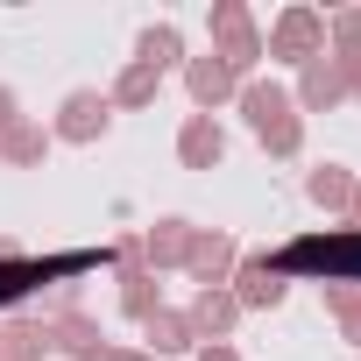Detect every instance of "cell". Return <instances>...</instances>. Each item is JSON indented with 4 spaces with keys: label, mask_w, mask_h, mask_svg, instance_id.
Here are the masks:
<instances>
[{
    "label": "cell",
    "mask_w": 361,
    "mask_h": 361,
    "mask_svg": "<svg viewBox=\"0 0 361 361\" xmlns=\"http://www.w3.org/2000/svg\"><path fill=\"white\" fill-rule=\"evenodd\" d=\"M156 92H163V78H156L149 64H135V57H128V64H121V78L106 85V106H156Z\"/></svg>",
    "instance_id": "17"
},
{
    "label": "cell",
    "mask_w": 361,
    "mask_h": 361,
    "mask_svg": "<svg viewBox=\"0 0 361 361\" xmlns=\"http://www.w3.org/2000/svg\"><path fill=\"white\" fill-rule=\"evenodd\" d=\"M206 29H213V57L248 85V71L262 64V29H255V15L241 8V0H213V8H206Z\"/></svg>",
    "instance_id": "2"
},
{
    "label": "cell",
    "mask_w": 361,
    "mask_h": 361,
    "mask_svg": "<svg viewBox=\"0 0 361 361\" xmlns=\"http://www.w3.org/2000/svg\"><path fill=\"white\" fill-rule=\"evenodd\" d=\"M185 248H192V220L163 213V220L142 227V262H149L156 276H163V269H185Z\"/></svg>",
    "instance_id": "10"
},
{
    "label": "cell",
    "mask_w": 361,
    "mask_h": 361,
    "mask_svg": "<svg viewBox=\"0 0 361 361\" xmlns=\"http://www.w3.org/2000/svg\"><path fill=\"white\" fill-rule=\"evenodd\" d=\"M185 92H192V106H199V114H220V106L241 92V78L206 50V57H185Z\"/></svg>",
    "instance_id": "8"
},
{
    "label": "cell",
    "mask_w": 361,
    "mask_h": 361,
    "mask_svg": "<svg viewBox=\"0 0 361 361\" xmlns=\"http://www.w3.org/2000/svg\"><path fill=\"white\" fill-rule=\"evenodd\" d=\"M347 227L361 234V177H354V199H347Z\"/></svg>",
    "instance_id": "25"
},
{
    "label": "cell",
    "mask_w": 361,
    "mask_h": 361,
    "mask_svg": "<svg viewBox=\"0 0 361 361\" xmlns=\"http://www.w3.org/2000/svg\"><path fill=\"white\" fill-rule=\"evenodd\" d=\"M0 262H22V241L15 234H0Z\"/></svg>",
    "instance_id": "26"
},
{
    "label": "cell",
    "mask_w": 361,
    "mask_h": 361,
    "mask_svg": "<svg viewBox=\"0 0 361 361\" xmlns=\"http://www.w3.org/2000/svg\"><path fill=\"white\" fill-rule=\"evenodd\" d=\"M305 199H312L319 213H340V220H347V199H354V170H347V163H312V170H305Z\"/></svg>",
    "instance_id": "14"
},
{
    "label": "cell",
    "mask_w": 361,
    "mask_h": 361,
    "mask_svg": "<svg viewBox=\"0 0 361 361\" xmlns=\"http://www.w3.org/2000/svg\"><path fill=\"white\" fill-rule=\"evenodd\" d=\"M234 262H241L234 234H220V227H192V248H185V276H192L199 290H227Z\"/></svg>",
    "instance_id": "7"
},
{
    "label": "cell",
    "mask_w": 361,
    "mask_h": 361,
    "mask_svg": "<svg viewBox=\"0 0 361 361\" xmlns=\"http://www.w3.org/2000/svg\"><path fill=\"white\" fill-rule=\"evenodd\" d=\"M333 57H340V50H333ZM340 64H347V99H361V50H354V57H340Z\"/></svg>",
    "instance_id": "22"
},
{
    "label": "cell",
    "mask_w": 361,
    "mask_h": 361,
    "mask_svg": "<svg viewBox=\"0 0 361 361\" xmlns=\"http://www.w3.org/2000/svg\"><path fill=\"white\" fill-rule=\"evenodd\" d=\"M326 43H333L340 57H354V50H361V8H340V15H326Z\"/></svg>",
    "instance_id": "18"
},
{
    "label": "cell",
    "mask_w": 361,
    "mask_h": 361,
    "mask_svg": "<svg viewBox=\"0 0 361 361\" xmlns=\"http://www.w3.org/2000/svg\"><path fill=\"white\" fill-rule=\"evenodd\" d=\"M43 156H50V128H43V121H29V114H22V121H8V128H0V163L36 170Z\"/></svg>",
    "instance_id": "15"
},
{
    "label": "cell",
    "mask_w": 361,
    "mask_h": 361,
    "mask_svg": "<svg viewBox=\"0 0 361 361\" xmlns=\"http://www.w3.org/2000/svg\"><path fill=\"white\" fill-rule=\"evenodd\" d=\"M333 326H340V340H347V347H361V305H347Z\"/></svg>",
    "instance_id": "21"
},
{
    "label": "cell",
    "mask_w": 361,
    "mask_h": 361,
    "mask_svg": "<svg viewBox=\"0 0 361 361\" xmlns=\"http://www.w3.org/2000/svg\"><path fill=\"white\" fill-rule=\"evenodd\" d=\"M8 121H22V106H15V92H8V85H0V128H8Z\"/></svg>",
    "instance_id": "24"
},
{
    "label": "cell",
    "mask_w": 361,
    "mask_h": 361,
    "mask_svg": "<svg viewBox=\"0 0 361 361\" xmlns=\"http://www.w3.org/2000/svg\"><path fill=\"white\" fill-rule=\"evenodd\" d=\"M0 361H15V354H8V347H0Z\"/></svg>",
    "instance_id": "27"
},
{
    "label": "cell",
    "mask_w": 361,
    "mask_h": 361,
    "mask_svg": "<svg viewBox=\"0 0 361 361\" xmlns=\"http://www.w3.org/2000/svg\"><path fill=\"white\" fill-rule=\"evenodd\" d=\"M290 106H298V114H333V106H347V64H340L333 50H319L312 64H298Z\"/></svg>",
    "instance_id": "6"
},
{
    "label": "cell",
    "mask_w": 361,
    "mask_h": 361,
    "mask_svg": "<svg viewBox=\"0 0 361 361\" xmlns=\"http://www.w3.org/2000/svg\"><path fill=\"white\" fill-rule=\"evenodd\" d=\"M106 128H114V106H106V92L78 85V92H64V106H57V121H50V142H78V149H92Z\"/></svg>",
    "instance_id": "4"
},
{
    "label": "cell",
    "mask_w": 361,
    "mask_h": 361,
    "mask_svg": "<svg viewBox=\"0 0 361 361\" xmlns=\"http://www.w3.org/2000/svg\"><path fill=\"white\" fill-rule=\"evenodd\" d=\"M0 347H8L15 361H50L57 354V326L43 312H15L8 326H0Z\"/></svg>",
    "instance_id": "12"
},
{
    "label": "cell",
    "mask_w": 361,
    "mask_h": 361,
    "mask_svg": "<svg viewBox=\"0 0 361 361\" xmlns=\"http://www.w3.org/2000/svg\"><path fill=\"white\" fill-rule=\"evenodd\" d=\"M135 64H149L156 78H163L170 64H185V36H177V22H149V29L135 36Z\"/></svg>",
    "instance_id": "16"
},
{
    "label": "cell",
    "mask_w": 361,
    "mask_h": 361,
    "mask_svg": "<svg viewBox=\"0 0 361 361\" xmlns=\"http://www.w3.org/2000/svg\"><path fill=\"white\" fill-rule=\"evenodd\" d=\"M234 106H241V121H248V135L269 149V156H298L305 149V114L290 106V92L283 85H269V78H248L241 92H234Z\"/></svg>",
    "instance_id": "1"
},
{
    "label": "cell",
    "mask_w": 361,
    "mask_h": 361,
    "mask_svg": "<svg viewBox=\"0 0 361 361\" xmlns=\"http://www.w3.org/2000/svg\"><path fill=\"white\" fill-rule=\"evenodd\" d=\"M192 361H241V354H234V347H227V340H206V347H199V354H192Z\"/></svg>",
    "instance_id": "23"
},
{
    "label": "cell",
    "mask_w": 361,
    "mask_h": 361,
    "mask_svg": "<svg viewBox=\"0 0 361 361\" xmlns=\"http://www.w3.org/2000/svg\"><path fill=\"white\" fill-rule=\"evenodd\" d=\"M319 50H326V15L305 8V0H290L262 36V57H276V64H312Z\"/></svg>",
    "instance_id": "3"
},
{
    "label": "cell",
    "mask_w": 361,
    "mask_h": 361,
    "mask_svg": "<svg viewBox=\"0 0 361 361\" xmlns=\"http://www.w3.org/2000/svg\"><path fill=\"white\" fill-rule=\"evenodd\" d=\"M227 290H234L241 312H276V305L290 298V276L276 269V255H241L234 276H227Z\"/></svg>",
    "instance_id": "5"
},
{
    "label": "cell",
    "mask_w": 361,
    "mask_h": 361,
    "mask_svg": "<svg viewBox=\"0 0 361 361\" xmlns=\"http://www.w3.org/2000/svg\"><path fill=\"white\" fill-rule=\"evenodd\" d=\"M78 361H149V354H142V347H114V340H99V347L78 354Z\"/></svg>",
    "instance_id": "20"
},
{
    "label": "cell",
    "mask_w": 361,
    "mask_h": 361,
    "mask_svg": "<svg viewBox=\"0 0 361 361\" xmlns=\"http://www.w3.org/2000/svg\"><path fill=\"white\" fill-rule=\"evenodd\" d=\"M227 156V128L213 114H185V128H177V163L185 170H213Z\"/></svg>",
    "instance_id": "11"
},
{
    "label": "cell",
    "mask_w": 361,
    "mask_h": 361,
    "mask_svg": "<svg viewBox=\"0 0 361 361\" xmlns=\"http://www.w3.org/2000/svg\"><path fill=\"white\" fill-rule=\"evenodd\" d=\"M185 319H192V333H199V347H206V340H227V333L241 326V305H234V290H192Z\"/></svg>",
    "instance_id": "13"
},
{
    "label": "cell",
    "mask_w": 361,
    "mask_h": 361,
    "mask_svg": "<svg viewBox=\"0 0 361 361\" xmlns=\"http://www.w3.org/2000/svg\"><path fill=\"white\" fill-rule=\"evenodd\" d=\"M319 298H326V312L340 319L347 305H361V283H319Z\"/></svg>",
    "instance_id": "19"
},
{
    "label": "cell",
    "mask_w": 361,
    "mask_h": 361,
    "mask_svg": "<svg viewBox=\"0 0 361 361\" xmlns=\"http://www.w3.org/2000/svg\"><path fill=\"white\" fill-rule=\"evenodd\" d=\"M142 354H149V361L199 354V333H192V319H185V312H170V305H156V312L142 319Z\"/></svg>",
    "instance_id": "9"
}]
</instances>
